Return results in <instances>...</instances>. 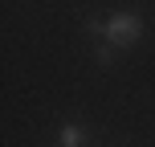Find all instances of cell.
Returning a JSON list of instances; mask_svg holds the SVG:
<instances>
[{"mask_svg":"<svg viewBox=\"0 0 155 147\" xmlns=\"http://www.w3.org/2000/svg\"><path fill=\"white\" fill-rule=\"evenodd\" d=\"M139 33H143V21H139L135 12H114V16L106 21V41H110V45H118V49L135 45Z\"/></svg>","mask_w":155,"mask_h":147,"instance_id":"cell-1","label":"cell"},{"mask_svg":"<svg viewBox=\"0 0 155 147\" xmlns=\"http://www.w3.org/2000/svg\"><path fill=\"white\" fill-rule=\"evenodd\" d=\"M57 143H61V147H78V143H82V127H78V123H65L61 135H57Z\"/></svg>","mask_w":155,"mask_h":147,"instance_id":"cell-2","label":"cell"}]
</instances>
